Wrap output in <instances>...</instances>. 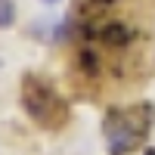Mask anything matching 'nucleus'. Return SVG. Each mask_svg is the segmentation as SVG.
<instances>
[{
	"instance_id": "7ed1b4c3",
	"label": "nucleus",
	"mask_w": 155,
	"mask_h": 155,
	"mask_svg": "<svg viewBox=\"0 0 155 155\" xmlns=\"http://www.w3.org/2000/svg\"><path fill=\"white\" fill-rule=\"evenodd\" d=\"M22 109L25 115L47 134H59L62 127L71 121V106L68 99L56 90V84L50 78L37 74V71H28L22 74Z\"/></svg>"
},
{
	"instance_id": "f257e3e1",
	"label": "nucleus",
	"mask_w": 155,
	"mask_h": 155,
	"mask_svg": "<svg viewBox=\"0 0 155 155\" xmlns=\"http://www.w3.org/2000/svg\"><path fill=\"white\" fill-rule=\"evenodd\" d=\"M124 0H81L53 41L71 44V84L84 99L134 93L155 74V37L121 12Z\"/></svg>"
},
{
	"instance_id": "f03ea898",
	"label": "nucleus",
	"mask_w": 155,
	"mask_h": 155,
	"mask_svg": "<svg viewBox=\"0 0 155 155\" xmlns=\"http://www.w3.org/2000/svg\"><path fill=\"white\" fill-rule=\"evenodd\" d=\"M155 127V106L149 99L112 106L102 115V140L109 155H134L146 146Z\"/></svg>"
},
{
	"instance_id": "20e7f679",
	"label": "nucleus",
	"mask_w": 155,
	"mask_h": 155,
	"mask_svg": "<svg viewBox=\"0 0 155 155\" xmlns=\"http://www.w3.org/2000/svg\"><path fill=\"white\" fill-rule=\"evenodd\" d=\"M16 0H0V31H6L16 25Z\"/></svg>"
},
{
	"instance_id": "39448f33",
	"label": "nucleus",
	"mask_w": 155,
	"mask_h": 155,
	"mask_svg": "<svg viewBox=\"0 0 155 155\" xmlns=\"http://www.w3.org/2000/svg\"><path fill=\"white\" fill-rule=\"evenodd\" d=\"M41 3H47V6H56V3H59V0H41Z\"/></svg>"
},
{
	"instance_id": "423d86ee",
	"label": "nucleus",
	"mask_w": 155,
	"mask_h": 155,
	"mask_svg": "<svg viewBox=\"0 0 155 155\" xmlns=\"http://www.w3.org/2000/svg\"><path fill=\"white\" fill-rule=\"evenodd\" d=\"M146 155H155V152H152V149H146Z\"/></svg>"
}]
</instances>
